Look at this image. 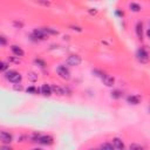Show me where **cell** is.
Masks as SVG:
<instances>
[{
  "instance_id": "cell-19",
  "label": "cell",
  "mask_w": 150,
  "mask_h": 150,
  "mask_svg": "<svg viewBox=\"0 0 150 150\" xmlns=\"http://www.w3.org/2000/svg\"><path fill=\"white\" fill-rule=\"evenodd\" d=\"M100 149L101 150H116L115 149V146L112 145V143H103V144H101V146H100Z\"/></svg>"
},
{
  "instance_id": "cell-16",
  "label": "cell",
  "mask_w": 150,
  "mask_h": 150,
  "mask_svg": "<svg viewBox=\"0 0 150 150\" xmlns=\"http://www.w3.org/2000/svg\"><path fill=\"white\" fill-rule=\"evenodd\" d=\"M7 70H9V63L7 61H1L0 62V71L5 74Z\"/></svg>"
},
{
  "instance_id": "cell-23",
  "label": "cell",
  "mask_w": 150,
  "mask_h": 150,
  "mask_svg": "<svg viewBox=\"0 0 150 150\" xmlns=\"http://www.w3.org/2000/svg\"><path fill=\"white\" fill-rule=\"evenodd\" d=\"M34 63L38 64V66L41 67V68H45V67H46V62H45L43 60H41V59H35V60H34Z\"/></svg>"
},
{
  "instance_id": "cell-3",
  "label": "cell",
  "mask_w": 150,
  "mask_h": 150,
  "mask_svg": "<svg viewBox=\"0 0 150 150\" xmlns=\"http://www.w3.org/2000/svg\"><path fill=\"white\" fill-rule=\"evenodd\" d=\"M56 73L63 80H69L70 79V71H69L68 67H66L63 64H60V66L56 67Z\"/></svg>"
},
{
  "instance_id": "cell-28",
  "label": "cell",
  "mask_w": 150,
  "mask_h": 150,
  "mask_svg": "<svg viewBox=\"0 0 150 150\" xmlns=\"http://www.w3.org/2000/svg\"><path fill=\"white\" fill-rule=\"evenodd\" d=\"M0 150H13L8 144H4L1 148H0Z\"/></svg>"
},
{
  "instance_id": "cell-10",
  "label": "cell",
  "mask_w": 150,
  "mask_h": 150,
  "mask_svg": "<svg viewBox=\"0 0 150 150\" xmlns=\"http://www.w3.org/2000/svg\"><path fill=\"white\" fill-rule=\"evenodd\" d=\"M112 145L115 146L116 150H124L125 149L124 143H123V141L120 137H114L112 138Z\"/></svg>"
},
{
  "instance_id": "cell-24",
  "label": "cell",
  "mask_w": 150,
  "mask_h": 150,
  "mask_svg": "<svg viewBox=\"0 0 150 150\" xmlns=\"http://www.w3.org/2000/svg\"><path fill=\"white\" fill-rule=\"evenodd\" d=\"M28 80H29L30 82H35V81H38V75L32 71V73L28 74Z\"/></svg>"
},
{
  "instance_id": "cell-6",
  "label": "cell",
  "mask_w": 150,
  "mask_h": 150,
  "mask_svg": "<svg viewBox=\"0 0 150 150\" xmlns=\"http://www.w3.org/2000/svg\"><path fill=\"white\" fill-rule=\"evenodd\" d=\"M0 141L2 144H9L13 141V136L11 132L2 130V131H0Z\"/></svg>"
},
{
  "instance_id": "cell-32",
  "label": "cell",
  "mask_w": 150,
  "mask_h": 150,
  "mask_svg": "<svg viewBox=\"0 0 150 150\" xmlns=\"http://www.w3.org/2000/svg\"><path fill=\"white\" fill-rule=\"evenodd\" d=\"M115 13H116V15H118V16H123V15H124V13H123L122 11H116Z\"/></svg>"
},
{
  "instance_id": "cell-29",
  "label": "cell",
  "mask_w": 150,
  "mask_h": 150,
  "mask_svg": "<svg viewBox=\"0 0 150 150\" xmlns=\"http://www.w3.org/2000/svg\"><path fill=\"white\" fill-rule=\"evenodd\" d=\"M13 88H14V90H19V91H21V90L23 89V87H22L21 84H19V86H18V84H14Z\"/></svg>"
},
{
  "instance_id": "cell-33",
  "label": "cell",
  "mask_w": 150,
  "mask_h": 150,
  "mask_svg": "<svg viewBox=\"0 0 150 150\" xmlns=\"http://www.w3.org/2000/svg\"><path fill=\"white\" fill-rule=\"evenodd\" d=\"M14 25L18 26V27H22V23L21 22H18V21H14Z\"/></svg>"
},
{
  "instance_id": "cell-17",
  "label": "cell",
  "mask_w": 150,
  "mask_h": 150,
  "mask_svg": "<svg viewBox=\"0 0 150 150\" xmlns=\"http://www.w3.org/2000/svg\"><path fill=\"white\" fill-rule=\"evenodd\" d=\"M129 9H130L131 12H139V11L142 9V7H141L138 4H136V2H130V4H129Z\"/></svg>"
},
{
  "instance_id": "cell-2",
  "label": "cell",
  "mask_w": 150,
  "mask_h": 150,
  "mask_svg": "<svg viewBox=\"0 0 150 150\" xmlns=\"http://www.w3.org/2000/svg\"><path fill=\"white\" fill-rule=\"evenodd\" d=\"M48 38V35L45 33V30L42 28H35L33 32H32V35H30V39L33 41H40V40H46Z\"/></svg>"
},
{
  "instance_id": "cell-7",
  "label": "cell",
  "mask_w": 150,
  "mask_h": 150,
  "mask_svg": "<svg viewBox=\"0 0 150 150\" xmlns=\"http://www.w3.org/2000/svg\"><path fill=\"white\" fill-rule=\"evenodd\" d=\"M39 143L42 144V145H52L54 143V138L50 135H41V137L39 139Z\"/></svg>"
},
{
  "instance_id": "cell-12",
  "label": "cell",
  "mask_w": 150,
  "mask_h": 150,
  "mask_svg": "<svg viewBox=\"0 0 150 150\" xmlns=\"http://www.w3.org/2000/svg\"><path fill=\"white\" fill-rule=\"evenodd\" d=\"M52 91H53V94H55V95H57V96H63V95H66V89L62 88V87H60V86H56V84H53V86H52Z\"/></svg>"
},
{
  "instance_id": "cell-20",
  "label": "cell",
  "mask_w": 150,
  "mask_h": 150,
  "mask_svg": "<svg viewBox=\"0 0 150 150\" xmlns=\"http://www.w3.org/2000/svg\"><path fill=\"white\" fill-rule=\"evenodd\" d=\"M26 91L28 94H39V93H41V89H39V88L34 87V86H30V87H28L26 89Z\"/></svg>"
},
{
  "instance_id": "cell-4",
  "label": "cell",
  "mask_w": 150,
  "mask_h": 150,
  "mask_svg": "<svg viewBox=\"0 0 150 150\" xmlns=\"http://www.w3.org/2000/svg\"><path fill=\"white\" fill-rule=\"evenodd\" d=\"M136 57H137V60H138L139 62L145 63V62L149 61V53L146 52L145 48L141 47V48H138L137 52H136Z\"/></svg>"
},
{
  "instance_id": "cell-1",
  "label": "cell",
  "mask_w": 150,
  "mask_h": 150,
  "mask_svg": "<svg viewBox=\"0 0 150 150\" xmlns=\"http://www.w3.org/2000/svg\"><path fill=\"white\" fill-rule=\"evenodd\" d=\"M4 76H5V79H6L7 81H9L11 83H14V84H19V83L21 82V80H22L21 74H20L19 71H16V70H12V69L7 70V71L5 73Z\"/></svg>"
},
{
  "instance_id": "cell-18",
  "label": "cell",
  "mask_w": 150,
  "mask_h": 150,
  "mask_svg": "<svg viewBox=\"0 0 150 150\" xmlns=\"http://www.w3.org/2000/svg\"><path fill=\"white\" fill-rule=\"evenodd\" d=\"M122 96H123V93H122L120 89H114V90L111 91V97L115 98V100H118V98H121Z\"/></svg>"
},
{
  "instance_id": "cell-15",
  "label": "cell",
  "mask_w": 150,
  "mask_h": 150,
  "mask_svg": "<svg viewBox=\"0 0 150 150\" xmlns=\"http://www.w3.org/2000/svg\"><path fill=\"white\" fill-rule=\"evenodd\" d=\"M42 29L45 30V33H46L47 35H57V34H59V32H57L56 29L52 28V27H42Z\"/></svg>"
},
{
  "instance_id": "cell-36",
  "label": "cell",
  "mask_w": 150,
  "mask_h": 150,
  "mask_svg": "<svg viewBox=\"0 0 150 150\" xmlns=\"http://www.w3.org/2000/svg\"><path fill=\"white\" fill-rule=\"evenodd\" d=\"M98 150H101V149H100V148H98Z\"/></svg>"
},
{
  "instance_id": "cell-5",
  "label": "cell",
  "mask_w": 150,
  "mask_h": 150,
  "mask_svg": "<svg viewBox=\"0 0 150 150\" xmlns=\"http://www.w3.org/2000/svg\"><path fill=\"white\" fill-rule=\"evenodd\" d=\"M81 62H82V59H81V56H79V55H69L68 57H67V60H66V63L68 64V66H73V67H76V66H80L81 64Z\"/></svg>"
},
{
  "instance_id": "cell-14",
  "label": "cell",
  "mask_w": 150,
  "mask_h": 150,
  "mask_svg": "<svg viewBox=\"0 0 150 150\" xmlns=\"http://www.w3.org/2000/svg\"><path fill=\"white\" fill-rule=\"evenodd\" d=\"M135 32H136L137 38H139V39L143 38V23H142L141 21H138V22L136 23V26H135Z\"/></svg>"
},
{
  "instance_id": "cell-35",
  "label": "cell",
  "mask_w": 150,
  "mask_h": 150,
  "mask_svg": "<svg viewBox=\"0 0 150 150\" xmlns=\"http://www.w3.org/2000/svg\"><path fill=\"white\" fill-rule=\"evenodd\" d=\"M32 150H42L41 148H34V149H32Z\"/></svg>"
},
{
  "instance_id": "cell-8",
  "label": "cell",
  "mask_w": 150,
  "mask_h": 150,
  "mask_svg": "<svg viewBox=\"0 0 150 150\" xmlns=\"http://www.w3.org/2000/svg\"><path fill=\"white\" fill-rule=\"evenodd\" d=\"M101 80H102V82H103V84H104L105 87H112V86L115 84V79H114V76H111V75L104 74V76H103Z\"/></svg>"
},
{
  "instance_id": "cell-13",
  "label": "cell",
  "mask_w": 150,
  "mask_h": 150,
  "mask_svg": "<svg viewBox=\"0 0 150 150\" xmlns=\"http://www.w3.org/2000/svg\"><path fill=\"white\" fill-rule=\"evenodd\" d=\"M127 102H128L129 104L136 105V104H138V103L141 102V97L137 96V95H129V96H127Z\"/></svg>"
},
{
  "instance_id": "cell-30",
  "label": "cell",
  "mask_w": 150,
  "mask_h": 150,
  "mask_svg": "<svg viewBox=\"0 0 150 150\" xmlns=\"http://www.w3.org/2000/svg\"><path fill=\"white\" fill-rule=\"evenodd\" d=\"M71 29L77 30V32H82V28H81V27H79V26H71Z\"/></svg>"
},
{
  "instance_id": "cell-11",
  "label": "cell",
  "mask_w": 150,
  "mask_h": 150,
  "mask_svg": "<svg viewBox=\"0 0 150 150\" xmlns=\"http://www.w3.org/2000/svg\"><path fill=\"white\" fill-rule=\"evenodd\" d=\"M40 89H41V94H42L43 96H50V95L53 94V91H52V86H49L48 83H43Z\"/></svg>"
},
{
  "instance_id": "cell-25",
  "label": "cell",
  "mask_w": 150,
  "mask_h": 150,
  "mask_svg": "<svg viewBox=\"0 0 150 150\" xmlns=\"http://www.w3.org/2000/svg\"><path fill=\"white\" fill-rule=\"evenodd\" d=\"M0 45H1L2 47H5V46L7 45V39H6V36H5L4 34L0 35Z\"/></svg>"
},
{
  "instance_id": "cell-34",
  "label": "cell",
  "mask_w": 150,
  "mask_h": 150,
  "mask_svg": "<svg viewBox=\"0 0 150 150\" xmlns=\"http://www.w3.org/2000/svg\"><path fill=\"white\" fill-rule=\"evenodd\" d=\"M146 35H148V38L150 39V28H149V29L146 30Z\"/></svg>"
},
{
  "instance_id": "cell-22",
  "label": "cell",
  "mask_w": 150,
  "mask_h": 150,
  "mask_svg": "<svg viewBox=\"0 0 150 150\" xmlns=\"http://www.w3.org/2000/svg\"><path fill=\"white\" fill-rule=\"evenodd\" d=\"M129 150H144V148L141 145V144H137V143H131L129 145Z\"/></svg>"
},
{
  "instance_id": "cell-31",
  "label": "cell",
  "mask_w": 150,
  "mask_h": 150,
  "mask_svg": "<svg viewBox=\"0 0 150 150\" xmlns=\"http://www.w3.org/2000/svg\"><path fill=\"white\" fill-rule=\"evenodd\" d=\"M38 4H41V5H43V6H49L50 5V2H46V1H38Z\"/></svg>"
},
{
  "instance_id": "cell-9",
  "label": "cell",
  "mask_w": 150,
  "mask_h": 150,
  "mask_svg": "<svg viewBox=\"0 0 150 150\" xmlns=\"http://www.w3.org/2000/svg\"><path fill=\"white\" fill-rule=\"evenodd\" d=\"M11 50H12V53L14 54V56H16V57H21V56L25 55L23 49H22L21 47L16 46V45H12V46H11Z\"/></svg>"
},
{
  "instance_id": "cell-21",
  "label": "cell",
  "mask_w": 150,
  "mask_h": 150,
  "mask_svg": "<svg viewBox=\"0 0 150 150\" xmlns=\"http://www.w3.org/2000/svg\"><path fill=\"white\" fill-rule=\"evenodd\" d=\"M40 137H41V134L35 131V132H33V134L30 135V137H29V138H30V141H32V142H39Z\"/></svg>"
},
{
  "instance_id": "cell-27",
  "label": "cell",
  "mask_w": 150,
  "mask_h": 150,
  "mask_svg": "<svg viewBox=\"0 0 150 150\" xmlns=\"http://www.w3.org/2000/svg\"><path fill=\"white\" fill-rule=\"evenodd\" d=\"M9 61H12V62H14V63H20V59L16 57V56H12V57H9Z\"/></svg>"
},
{
  "instance_id": "cell-37",
  "label": "cell",
  "mask_w": 150,
  "mask_h": 150,
  "mask_svg": "<svg viewBox=\"0 0 150 150\" xmlns=\"http://www.w3.org/2000/svg\"><path fill=\"white\" fill-rule=\"evenodd\" d=\"M89 150H93V149H89Z\"/></svg>"
},
{
  "instance_id": "cell-26",
  "label": "cell",
  "mask_w": 150,
  "mask_h": 150,
  "mask_svg": "<svg viewBox=\"0 0 150 150\" xmlns=\"http://www.w3.org/2000/svg\"><path fill=\"white\" fill-rule=\"evenodd\" d=\"M93 74H95L96 76H98V77H103L104 76V73H102L101 70H98V69H93Z\"/></svg>"
}]
</instances>
